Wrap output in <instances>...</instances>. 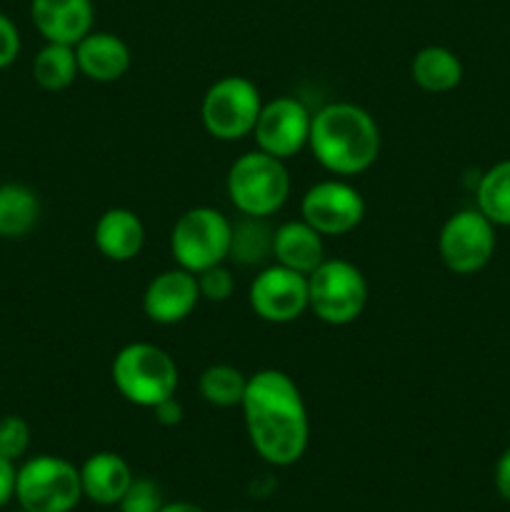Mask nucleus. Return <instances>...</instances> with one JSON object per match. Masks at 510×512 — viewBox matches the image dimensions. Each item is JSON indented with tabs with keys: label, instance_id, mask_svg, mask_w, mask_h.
<instances>
[{
	"label": "nucleus",
	"instance_id": "nucleus-21",
	"mask_svg": "<svg viewBox=\"0 0 510 512\" xmlns=\"http://www.w3.org/2000/svg\"><path fill=\"white\" fill-rule=\"evenodd\" d=\"M273 233L275 230L265 223V218H250L243 215L240 223H233L230 235V260L243 268L260 265L265 258L273 255Z\"/></svg>",
	"mask_w": 510,
	"mask_h": 512
},
{
	"label": "nucleus",
	"instance_id": "nucleus-3",
	"mask_svg": "<svg viewBox=\"0 0 510 512\" xmlns=\"http://www.w3.org/2000/svg\"><path fill=\"white\" fill-rule=\"evenodd\" d=\"M113 385L128 403L150 408L173 398L178 390V365L173 355L153 343H128L113 358Z\"/></svg>",
	"mask_w": 510,
	"mask_h": 512
},
{
	"label": "nucleus",
	"instance_id": "nucleus-15",
	"mask_svg": "<svg viewBox=\"0 0 510 512\" xmlns=\"http://www.w3.org/2000/svg\"><path fill=\"white\" fill-rule=\"evenodd\" d=\"M80 75L95 83H115L130 70L128 43L120 35L105 33V30H90L78 45H75Z\"/></svg>",
	"mask_w": 510,
	"mask_h": 512
},
{
	"label": "nucleus",
	"instance_id": "nucleus-17",
	"mask_svg": "<svg viewBox=\"0 0 510 512\" xmlns=\"http://www.w3.org/2000/svg\"><path fill=\"white\" fill-rule=\"evenodd\" d=\"M95 248L113 263H128L138 258L145 245V225L130 208H110L98 218L93 230Z\"/></svg>",
	"mask_w": 510,
	"mask_h": 512
},
{
	"label": "nucleus",
	"instance_id": "nucleus-8",
	"mask_svg": "<svg viewBox=\"0 0 510 512\" xmlns=\"http://www.w3.org/2000/svg\"><path fill=\"white\" fill-rule=\"evenodd\" d=\"M260 108L263 98L253 80L243 75H225L205 90L200 118L215 140L233 143L253 135Z\"/></svg>",
	"mask_w": 510,
	"mask_h": 512
},
{
	"label": "nucleus",
	"instance_id": "nucleus-19",
	"mask_svg": "<svg viewBox=\"0 0 510 512\" xmlns=\"http://www.w3.org/2000/svg\"><path fill=\"white\" fill-rule=\"evenodd\" d=\"M410 75L425 93H448V90L458 88L463 80V63L450 48L428 45L415 53L413 63H410Z\"/></svg>",
	"mask_w": 510,
	"mask_h": 512
},
{
	"label": "nucleus",
	"instance_id": "nucleus-24",
	"mask_svg": "<svg viewBox=\"0 0 510 512\" xmlns=\"http://www.w3.org/2000/svg\"><path fill=\"white\" fill-rule=\"evenodd\" d=\"M198 388L205 403L213 405V408H240L245 388H248V378L233 365L218 363L208 365L200 373Z\"/></svg>",
	"mask_w": 510,
	"mask_h": 512
},
{
	"label": "nucleus",
	"instance_id": "nucleus-20",
	"mask_svg": "<svg viewBox=\"0 0 510 512\" xmlns=\"http://www.w3.org/2000/svg\"><path fill=\"white\" fill-rule=\"evenodd\" d=\"M40 218V198L20 183L0 185V238H23Z\"/></svg>",
	"mask_w": 510,
	"mask_h": 512
},
{
	"label": "nucleus",
	"instance_id": "nucleus-18",
	"mask_svg": "<svg viewBox=\"0 0 510 512\" xmlns=\"http://www.w3.org/2000/svg\"><path fill=\"white\" fill-rule=\"evenodd\" d=\"M273 258L295 273L310 275L325 260L323 235L303 218L288 220L273 233Z\"/></svg>",
	"mask_w": 510,
	"mask_h": 512
},
{
	"label": "nucleus",
	"instance_id": "nucleus-22",
	"mask_svg": "<svg viewBox=\"0 0 510 512\" xmlns=\"http://www.w3.org/2000/svg\"><path fill=\"white\" fill-rule=\"evenodd\" d=\"M475 203L490 223L510 228V158L500 160L480 175Z\"/></svg>",
	"mask_w": 510,
	"mask_h": 512
},
{
	"label": "nucleus",
	"instance_id": "nucleus-7",
	"mask_svg": "<svg viewBox=\"0 0 510 512\" xmlns=\"http://www.w3.org/2000/svg\"><path fill=\"white\" fill-rule=\"evenodd\" d=\"M230 235L233 223L220 210L198 205L175 220L170 230V253L178 268L198 275L200 270L228 260Z\"/></svg>",
	"mask_w": 510,
	"mask_h": 512
},
{
	"label": "nucleus",
	"instance_id": "nucleus-13",
	"mask_svg": "<svg viewBox=\"0 0 510 512\" xmlns=\"http://www.w3.org/2000/svg\"><path fill=\"white\" fill-rule=\"evenodd\" d=\"M200 303L198 280L183 268L163 270L148 283L143 293V313L158 325L183 323Z\"/></svg>",
	"mask_w": 510,
	"mask_h": 512
},
{
	"label": "nucleus",
	"instance_id": "nucleus-9",
	"mask_svg": "<svg viewBox=\"0 0 510 512\" xmlns=\"http://www.w3.org/2000/svg\"><path fill=\"white\" fill-rule=\"evenodd\" d=\"M438 253L455 275H475L495 255V225L478 208L458 210L443 223Z\"/></svg>",
	"mask_w": 510,
	"mask_h": 512
},
{
	"label": "nucleus",
	"instance_id": "nucleus-31",
	"mask_svg": "<svg viewBox=\"0 0 510 512\" xmlns=\"http://www.w3.org/2000/svg\"><path fill=\"white\" fill-rule=\"evenodd\" d=\"M495 490H498V495L503 500H508L510 503V448L505 450L503 455L498 458V463H495Z\"/></svg>",
	"mask_w": 510,
	"mask_h": 512
},
{
	"label": "nucleus",
	"instance_id": "nucleus-25",
	"mask_svg": "<svg viewBox=\"0 0 510 512\" xmlns=\"http://www.w3.org/2000/svg\"><path fill=\"white\" fill-rule=\"evenodd\" d=\"M165 505L163 490L150 478H133L130 488L120 498V512H158Z\"/></svg>",
	"mask_w": 510,
	"mask_h": 512
},
{
	"label": "nucleus",
	"instance_id": "nucleus-2",
	"mask_svg": "<svg viewBox=\"0 0 510 512\" xmlns=\"http://www.w3.org/2000/svg\"><path fill=\"white\" fill-rule=\"evenodd\" d=\"M308 148L333 175H360L378 160L380 128L355 103H330L313 113Z\"/></svg>",
	"mask_w": 510,
	"mask_h": 512
},
{
	"label": "nucleus",
	"instance_id": "nucleus-27",
	"mask_svg": "<svg viewBox=\"0 0 510 512\" xmlns=\"http://www.w3.org/2000/svg\"><path fill=\"white\" fill-rule=\"evenodd\" d=\"M195 280H198L200 300H208V303H225L235 293V275L223 263L200 270Z\"/></svg>",
	"mask_w": 510,
	"mask_h": 512
},
{
	"label": "nucleus",
	"instance_id": "nucleus-16",
	"mask_svg": "<svg viewBox=\"0 0 510 512\" xmlns=\"http://www.w3.org/2000/svg\"><path fill=\"white\" fill-rule=\"evenodd\" d=\"M133 470H130L128 460L110 450H100L93 453L83 465H80V485H83V498L90 503L103 505H118L125 490L133 483Z\"/></svg>",
	"mask_w": 510,
	"mask_h": 512
},
{
	"label": "nucleus",
	"instance_id": "nucleus-23",
	"mask_svg": "<svg viewBox=\"0 0 510 512\" xmlns=\"http://www.w3.org/2000/svg\"><path fill=\"white\" fill-rule=\"evenodd\" d=\"M78 58L73 45L45 43L33 60V78L43 90H65L78 78Z\"/></svg>",
	"mask_w": 510,
	"mask_h": 512
},
{
	"label": "nucleus",
	"instance_id": "nucleus-4",
	"mask_svg": "<svg viewBox=\"0 0 510 512\" xmlns=\"http://www.w3.org/2000/svg\"><path fill=\"white\" fill-rule=\"evenodd\" d=\"M225 190L238 213L268 218L278 213L290 195V175L285 160L263 150L243 153L228 170Z\"/></svg>",
	"mask_w": 510,
	"mask_h": 512
},
{
	"label": "nucleus",
	"instance_id": "nucleus-12",
	"mask_svg": "<svg viewBox=\"0 0 510 512\" xmlns=\"http://www.w3.org/2000/svg\"><path fill=\"white\" fill-rule=\"evenodd\" d=\"M310 123H313V113L298 98L280 95L270 103H263L253 138L258 150L273 158L288 160L308 145Z\"/></svg>",
	"mask_w": 510,
	"mask_h": 512
},
{
	"label": "nucleus",
	"instance_id": "nucleus-33",
	"mask_svg": "<svg viewBox=\"0 0 510 512\" xmlns=\"http://www.w3.org/2000/svg\"><path fill=\"white\" fill-rule=\"evenodd\" d=\"M235 512H250V510H235Z\"/></svg>",
	"mask_w": 510,
	"mask_h": 512
},
{
	"label": "nucleus",
	"instance_id": "nucleus-1",
	"mask_svg": "<svg viewBox=\"0 0 510 512\" xmlns=\"http://www.w3.org/2000/svg\"><path fill=\"white\" fill-rule=\"evenodd\" d=\"M243 420L250 445L273 468H290L310 443L308 408L295 380L283 370H258L248 378Z\"/></svg>",
	"mask_w": 510,
	"mask_h": 512
},
{
	"label": "nucleus",
	"instance_id": "nucleus-11",
	"mask_svg": "<svg viewBox=\"0 0 510 512\" xmlns=\"http://www.w3.org/2000/svg\"><path fill=\"white\" fill-rule=\"evenodd\" d=\"M248 303L265 323H293L308 310V275L278 263L263 268L250 283Z\"/></svg>",
	"mask_w": 510,
	"mask_h": 512
},
{
	"label": "nucleus",
	"instance_id": "nucleus-32",
	"mask_svg": "<svg viewBox=\"0 0 510 512\" xmlns=\"http://www.w3.org/2000/svg\"><path fill=\"white\" fill-rule=\"evenodd\" d=\"M158 512H205V510L195 503H165Z\"/></svg>",
	"mask_w": 510,
	"mask_h": 512
},
{
	"label": "nucleus",
	"instance_id": "nucleus-28",
	"mask_svg": "<svg viewBox=\"0 0 510 512\" xmlns=\"http://www.w3.org/2000/svg\"><path fill=\"white\" fill-rule=\"evenodd\" d=\"M20 55V33L13 20L0 13V70L15 63Z\"/></svg>",
	"mask_w": 510,
	"mask_h": 512
},
{
	"label": "nucleus",
	"instance_id": "nucleus-10",
	"mask_svg": "<svg viewBox=\"0 0 510 512\" xmlns=\"http://www.w3.org/2000/svg\"><path fill=\"white\" fill-rule=\"evenodd\" d=\"M300 215L320 235H348L363 223L365 200L358 188L345 180H320L305 190Z\"/></svg>",
	"mask_w": 510,
	"mask_h": 512
},
{
	"label": "nucleus",
	"instance_id": "nucleus-14",
	"mask_svg": "<svg viewBox=\"0 0 510 512\" xmlns=\"http://www.w3.org/2000/svg\"><path fill=\"white\" fill-rule=\"evenodd\" d=\"M30 18L48 43L78 45L93 30V0H33Z\"/></svg>",
	"mask_w": 510,
	"mask_h": 512
},
{
	"label": "nucleus",
	"instance_id": "nucleus-34",
	"mask_svg": "<svg viewBox=\"0 0 510 512\" xmlns=\"http://www.w3.org/2000/svg\"><path fill=\"white\" fill-rule=\"evenodd\" d=\"M20 512H28V510H20Z\"/></svg>",
	"mask_w": 510,
	"mask_h": 512
},
{
	"label": "nucleus",
	"instance_id": "nucleus-30",
	"mask_svg": "<svg viewBox=\"0 0 510 512\" xmlns=\"http://www.w3.org/2000/svg\"><path fill=\"white\" fill-rule=\"evenodd\" d=\"M153 413H155V420H158L163 428H175V425L183 420V405H180L173 395V398H168V400H163V403L155 405Z\"/></svg>",
	"mask_w": 510,
	"mask_h": 512
},
{
	"label": "nucleus",
	"instance_id": "nucleus-6",
	"mask_svg": "<svg viewBox=\"0 0 510 512\" xmlns=\"http://www.w3.org/2000/svg\"><path fill=\"white\" fill-rule=\"evenodd\" d=\"M80 498V468L58 455H35L15 475V500L28 512H73Z\"/></svg>",
	"mask_w": 510,
	"mask_h": 512
},
{
	"label": "nucleus",
	"instance_id": "nucleus-5",
	"mask_svg": "<svg viewBox=\"0 0 510 512\" xmlns=\"http://www.w3.org/2000/svg\"><path fill=\"white\" fill-rule=\"evenodd\" d=\"M368 305V280L350 260L325 258L308 275V310L325 325H350Z\"/></svg>",
	"mask_w": 510,
	"mask_h": 512
},
{
	"label": "nucleus",
	"instance_id": "nucleus-26",
	"mask_svg": "<svg viewBox=\"0 0 510 512\" xmlns=\"http://www.w3.org/2000/svg\"><path fill=\"white\" fill-rule=\"evenodd\" d=\"M30 448V425L20 415H5L0 418V458L15 460L23 458Z\"/></svg>",
	"mask_w": 510,
	"mask_h": 512
},
{
	"label": "nucleus",
	"instance_id": "nucleus-29",
	"mask_svg": "<svg viewBox=\"0 0 510 512\" xmlns=\"http://www.w3.org/2000/svg\"><path fill=\"white\" fill-rule=\"evenodd\" d=\"M15 475H18L15 463L0 458V510L15 498Z\"/></svg>",
	"mask_w": 510,
	"mask_h": 512
}]
</instances>
